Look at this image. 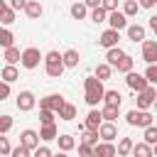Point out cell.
Listing matches in <instances>:
<instances>
[{
    "label": "cell",
    "mask_w": 157,
    "mask_h": 157,
    "mask_svg": "<svg viewBox=\"0 0 157 157\" xmlns=\"http://www.w3.org/2000/svg\"><path fill=\"white\" fill-rule=\"evenodd\" d=\"M83 91H86V103L88 105H98L101 101H103V81H98L96 76H88V78H83Z\"/></svg>",
    "instance_id": "obj_1"
},
{
    "label": "cell",
    "mask_w": 157,
    "mask_h": 157,
    "mask_svg": "<svg viewBox=\"0 0 157 157\" xmlns=\"http://www.w3.org/2000/svg\"><path fill=\"white\" fill-rule=\"evenodd\" d=\"M125 120H128V125H137V128H150V125H155V115L150 113V110H137V108H132V110H128V115H125Z\"/></svg>",
    "instance_id": "obj_2"
},
{
    "label": "cell",
    "mask_w": 157,
    "mask_h": 157,
    "mask_svg": "<svg viewBox=\"0 0 157 157\" xmlns=\"http://www.w3.org/2000/svg\"><path fill=\"white\" fill-rule=\"evenodd\" d=\"M44 71H47V76H52V78H59V76L64 74V64H61V54H59V52H49V54L44 56Z\"/></svg>",
    "instance_id": "obj_3"
},
{
    "label": "cell",
    "mask_w": 157,
    "mask_h": 157,
    "mask_svg": "<svg viewBox=\"0 0 157 157\" xmlns=\"http://www.w3.org/2000/svg\"><path fill=\"white\" fill-rule=\"evenodd\" d=\"M42 59H44V56H42V52H39L37 47H27V49L20 54V64H22L25 69H37Z\"/></svg>",
    "instance_id": "obj_4"
},
{
    "label": "cell",
    "mask_w": 157,
    "mask_h": 157,
    "mask_svg": "<svg viewBox=\"0 0 157 157\" xmlns=\"http://www.w3.org/2000/svg\"><path fill=\"white\" fill-rule=\"evenodd\" d=\"M155 101H157V88L155 86H147L145 91L137 93V110H147Z\"/></svg>",
    "instance_id": "obj_5"
},
{
    "label": "cell",
    "mask_w": 157,
    "mask_h": 157,
    "mask_svg": "<svg viewBox=\"0 0 157 157\" xmlns=\"http://www.w3.org/2000/svg\"><path fill=\"white\" fill-rule=\"evenodd\" d=\"M64 103H66V101H64V96H61V93H49V96H44V98L39 101V108L52 110V113H59V108H61Z\"/></svg>",
    "instance_id": "obj_6"
},
{
    "label": "cell",
    "mask_w": 157,
    "mask_h": 157,
    "mask_svg": "<svg viewBox=\"0 0 157 157\" xmlns=\"http://www.w3.org/2000/svg\"><path fill=\"white\" fill-rule=\"evenodd\" d=\"M125 83H128V88H132V91H145L150 83L145 81V76L142 74H137V71H130V74H125Z\"/></svg>",
    "instance_id": "obj_7"
},
{
    "label": "cell",
    "mask_w": 157,
    "mask_h": 157,
    "mask_svg": "<svg viewBox=\"0 0 157 157\" xmlns=\"http://www.w3.org/2000/svg\"><path fill=\"white\" fill-rule=\"evenodd\" d=\"M105 22L110 25L108 29H115V32H120V29H125V27H128V17H125L123 12H118V10H113V12H108V17H105Z\"/></svg>",
    "instance_id": "obj_8"
},
{
    "label": "cell",
    "mask_w": 157,
    "mask_h": 157,
    "mask_svg": "<svg viewBox=\"0 0 157 157\" xmlns=\"http://www.w3.org/2000/svg\"><path fill=\"white\" fill-rule=\"evenodd\" d=\"M20 145L27 147L29 152L37 150V147H39V135H37V130H22V132H20Z\"/></svg>",
    "instance_id": "obj_9"
},
{
    "label": "cell",
    "mask_w": 157,
    "mask_h": 157,
    "mask_svg": "<svg viewBox=\"0 0 157 157\" xmlns=\"http://www.w3.org/2000/svg\"><path fill=\"white\" fill-rule=\"evenodd\" d=\"M34 103H37V98H34L32 91H20V96H17V110L27 113V110L34 108Z\"/></svg>",
    "instance_id": "obj_10"
},
{
    "label": "cell",
    "mask_w": 157,
    "mask_h": 157,
    "mask_svg": "<svg viewBox=\"0 0 157 157\" xmlns=\"http://www.w3.org/2000/svg\"><path fill=\"white\" fill-rule=\"evenodd\" d=\"M91 157H115V145L113 142H96L91 147Z\"/></svg>",
    "instance_id": "obj_11"
},
{
    "label": "cell",
    "mask_w": 157,
    "mask_h": 157,
    "mask_svg": "<svg viewBox=\"0 0 157 157\" xmlns=\"http://www.w3.org/2000/svg\"><path fill=\"white\" fill-rule=\"evenodd\" d=\"M98 137H101L103 142H113V140L118 137L115 123H101V125H98Z\"/></svg>",
    "instance_id": "obj_12"
},
{
    "label": "cell",
    "mask_w": 157,
    "mask_h": 157,
    "mask_svg": "<svg viewBox=\"0 0 157 157\" xmlns=\"http://www.w3.org/2000/svg\"><path fill=\"white\" fill-rule=\"evenodd\" d=\"M118 39H120V32H115V29H105V32L98 37V44L105 47V49H113V47H118Z\"/></svg>",
    "instance_id": "obj_13"
},
{
    "label": "cell",
    "mask_w": 157,
    "mask_h": 157,
    "mask_svg": "<svg viewBox=\"0 0 157 157\" xmlns=\"http://www.w3.org/2000/svg\"><path fill=\"white\" fill-rule=\"evenodd\" d=\"M142 59L147 64H155L157 61V42L155 39H145L142 42Z\"/></svg>",
    "instance_id": "obj_14"
},
{
    "label": "cell",
    "mask_w": 157,
    "mask_h": 157,
    "mask_svg": "<svg viewBox=\"0 0 157 157\" xmlns=\"http://www.w3.org/2000/svg\"><path fill=\"white\" fill-rule=\"evenodd\" d=\"M130 155H132V157H155V150H152V145H145V142H132Z\"/></svg>",
    "instance_id": "obj_15"
},
{
    "label": "cell",
    "mask_w": 157,
    "mask_h": 157,
    "mask_svg": "<svg viewBox=\"0 0 157 157\" xmlns=\"http://www.w3.org/2000/svg\"><path fill=\"white\" fill-rule=\"evenodd\" d=\"M25 15H27L29 20H39V17H42V2H39V0H27Z\"/></svg>",
    "instance_id": "obj_16"
},
{
    "label": "cell",
    "mask_w": 157,
    "mask_h": 157,
    "mask_svg": "<svg viewBox=\"0 0 157 157\" xmlns=\"http://www.w3.org/2000/svg\"><path fill=\"white\" fill-rule=\"evenodd\" d=\"M125 29H128V39L130 42H145V34L147 32H145L142 25H128Z\"/></svg>",
    "instance_id": "obj_17"
},
{
    "label": "cell",
    "mask_w": 157,
    "mask_h": 157,
    "mask_svg": "<svg viewBox=\"0 0 157 157\" xmlns=\"http://www.w3.org/2000/svg\"><path fill=\"white\" fill-rule=\"evenodd\" d=\"M101 123H103V118H101V110H96V108H93V110L86 115V120H83V128H86V130H98V125H101Z\"/></svg>",
    "instance_id": "obj_18"
},
{
    "label": "cell",
    "mask_w": 157,
    "mask_h": 157,
    "mask_svg": "<svg viewBox=\"0 0 157 157\" xmlns=\"http://www.w3.org/2000/svg\"><path fill=\"white\" fill-rule=\"evenodd\" d=\"M123 56H125V52H123L120 47H113V49H108V52H105V64H108L110 69H115V64H118Z\"/></svg>",
    "instance_id": "obj_19"
},
{
    "label": "cell",
    "mask_w": 157,
    "mask_h": 157,
    "mask_svg": "<svg viewBox=\"0 0 157 157\" xmlns=\"http://www.w3.org/2000/svg\"><path fill=\"white\" fill-rule=\"evenodd\" d=\"M78 52L76 49H66L64 54H61V64H64V69L69 66V69H74V66H78Z\"/></svg>",
    "instance_id": "obj_20"
},
{
    "label": "cell",
    "mask_w": 157,
    "mask_h": 157,
    "mask_svg": "<svg viewBox=\"0 0 157 157\" xmlns=\"http://www.w3.org/2000/svg\"><path fill=\"white\" fill-rule=\"evenodd\" d=\"M118 115H120V108H118V105H103V108H101V118H103V123H115Z\"/></svg>",
    "instance_id": "obj_21"
},
{
    "label": "cell",
    "mask_w": 157,
    "mask_h": 157,
    "mask_svg": "<svg viewBox=\"0 0 157 157\" xmlns=\"http://www.w3.org/2000/svg\"><path fill=\"white\" fill-rule=\"evenodd\" d=\"M120 103H123V96H120L115 88L103 91V105H118V108H120Z\"/></svg>",
    "instance_id": "obj_22"
},
{
    "label": "cell",
    "mask_w": 157,
    "mask_h": 157,
    "mask_svg": "<svg viewBox=\"0 0 157 157\" xmlns=\"http://www.w3.org/2000/svg\"><path fill=\"white\" fill-rule=\"evenodd\" d=\"M130 150H132V140L130 137H120L118 147H115V157H130Z\"/></svg>",
    "instance_id": "obj_23"
},
{
    "label": "cell",
    "mask_w": 157,
    "mask_h": 157,
    "mask_svg": "<svg viewBox=\"0 0 157 157\" xmlns=\"http://www.w3.org/2000/svg\"><path fill=\"white\" fill-rule=\"evenodd\" d=\"M20 78V71H17V66H5L2 71H0V81H5V83H12V81H17Z\"/></svg>",
    "instance_id": "obj_24"
},
{
    "label": "cell",
    "mask_w": 157,
    "mask_h": 157,
    "mask_svg": "<svg viewBox=\"0 0 157 157\" xmlns=\"http://www.w3.org/2000/svg\"><path fill=\"white\" fill-rule=\"evenodd\" d=\"M56 115H59L61 120H74V118H76V105H74V103H64Z\"/></svg>",
    "instance_id": "obj_25"
},
{
    "label": "cell",
    "mask_w": 157,
    "mask_h": 157,
    "mask_svg": "<svg viewBox=\"0 0 157 157\" xmlns=\"http://www.w3.org/2000/svg\"><path fill=\"white\" fill-rule=\"evenodd\" d=\"M56 142H59V150H61V152H69V150L76 147V140H74L71 135H56Z\"/></svg>",
    "instance_id": "obj_26"
},
{
    "label": "cell",
    "mask_w": 157,
    "mask_h": 157,
    "mask_svg": "<svg viewBox=\"0 0 157 157\" xmlns=\"http://www.w3.org/2000/svg\"><path fill=\"white\" fill-rule=\"evenodd\" d=\"M0 47H2V49L15 47V34H12L7 27H0Z\"/></svg>",
    "instance_id": "obj_27"
},
{
    "label": "cell",
    "mask_w": 157,
    "mask_h": 157,
    "mask_svg": "<svg viewBox=\"0 0 157 157\" xmlns=\"http://www.w3.org/2000/svg\"><path fill=\"white\" fill-rule=\"evenodd\" d=\"M37 135H39V140H56L59 132H56V125L52 123V125H42V130Z\"/></svg>",
    "instance_id": "obj_28"
},
{
    "label": "cell",
    "mask_w": 157,
    "mask_h": 157,
    "mask_svg": "<svg viewBox=\"0 0 157 157\" xmlns=\"http://www.w3.org/2000/svg\"><path fill=\"white\" fill-rule=\"evenodd\" d=\"M110 74H113V69H110L108 64H98V66H96V71H93V76H96L98 81H108V78H110Z\"/></svg>",
    "instance_id": "obj_29"
},
{
    "label": "cell",
    "mask_w": 157,
    "mask_h": 157,
    "mask_svg": "<svg viewBox=\"0 0 157 157\" xmlns=\"http://www.w3.org/2000/svg\"><path fill=\"white\" fill-rule=\"evenodd\" d=\"M86 15H88V7H86L83 2H74V5H71V17H74V20H83Z\"/></svg>",
    "instance_id": "obj_30"
},
{
    "label": "cell",
    "mask_w": 157,
    "mask_h": 157,
    "mask_svg": "<svg viewBox=\"0 0 157 157\" xmlns=\"http://www.w3.org/2000/svg\"><path fill=\"white\" fill-rule=\"evenodd\" d=\"M20 54H22V52H20L17 47H7V49H5V61H7L10 66H15V64L20 61Z\"/></svg>",
    "instance_id": "obj_31"
},
{
    "label": "cell",
    "mask_w": 157,
    "mask_h": 157,
    "mask_svg": "<svg viewBox=\"0 0 157 157\" xmlns=\"http://www.w3.org/2000/svg\"><path fill=\"white\" fill-rule=\"evenodd\" d=\"M132 64H135V61H132V56H128V54H125V56L115 64V69H118L120 74H130V71H132Z\"/></svg>",
    "instance_id": "obj_32"
},
{
    "label": "cell",
    "mask_w": 157,
    "mask_h": 157,
    "mask_svg": "<svg viewBox=\"0 0 157 157\" xmlns=\"http://www.w3.org/2000/svg\"><path fill=\"white\" fill-rule=\"evenodd\" d=\"M96 142H98V130H83V135H81V145L93 147Z\"/></svg>",
    "instance_id": "obj_33"
},
{
    "label": "cell",
    "mask_w": 157,
    "mask_h": 157,
    "mask_svg": "<svg viewBox=\"0 0 157 157\" xmlns=\"http://www.w3.org/2000/svg\"><path fill=\"white\" fill-rule=\"evenodd\" d=\"M137 10H140L137 0H125V5H123V15H125V17H132V15H137Z\"/></svg>",
    "instance_id": "obj_34"
},
{
    "label": "cell",
    "mask_w": 157,
    "mask_h": 157,
    "mask_svg": "<svg viewBox=\"0 0 157 157\" xmlns=\"http://www.w3.org/2000/svg\"><path fill=\"white\" fill-rule=\"evenodd\" d=\"M142 76H145V81H147L150 86H155V83H157V66H155V64H147V71H145Z\"/></svg>",
    "instance_id": "obj_35"
},
{
    "label": "cell",
    "mask_w": 157,
    "mask_h": 157,
    "mask_svg": "<svg viewBox=\"0 0 157 157\" xmlns=\"http://www.w3.org/2000/svg\"><path fill=\"white\" fill-rule=\"evenodd\" d=\"M105 17H108V12H105L103 7H93V10H91V20H93L96 25H101V22H105Z\"/></svg>",
    "instance_id": "obj_36"
},
{
    "label": "cell",
    "mask_w": 157,
    "mask_h": 157,
    "mask_svg": "<svg viewBox=\"0 0 157 157\" xmlns=\"http://www.w3.org/2000/svg\"><path fill=\"white\" fill-rule=\"evenodd\" d=\"M155 142H157V128L150 125L145 128V145H155Z\"/></svg>",
    "instance_id": "obj_37"
},
{
    "label": "cell",
    "mask_w": 157,
    "mask_h": 157,
    "mask_svg": "<svg viewBox=\"0 0 157 157\" xmlns=\"http://www.w3.org/2000/svg\"><path fill=\"white\" fill-rule=\"evenodd\" d=\"M10 130H12V118L10 115H0V135H5Z\"/></svg>",
    "instance_id": "obj_38"
},
{
    "label": "cell",
    "mask_w": 157,
    "mask_h": 157,
    "mask_svg": "<svg viewBox=\"0 0 157 157\" xmlns=\"http://www.w3.org/2000/svg\"><path fill=\"white\" fill-rule=\"evenodd\" d=\"M39 120H42V125H52V123H54V113L39 108Z\"/></svg>",
    "instance_id": "obj_39"
},
{
    "label": "cell",
    "mask_w": 157,
    "mask_h": 157,
    "mask_svg": "<svg viewBox=\"0 0 157 157\" xmlns=\"http://www.w3.org/2000/svg\"><path fill=\"white\" fill-rule=\"evenodd\" d=\"M0 22H2V25H12V22H15V12H12L10 7H5V10L0 12Z\"/></svg>",
    "instance_id": "obj_40"
},
{
    "label": "cell",
    "mask_w": 157,
    "mask_h": 157,
    "mask_svg": "<svg viewBox=\"0 0 157 157\" xmlns=\"http://www.w3.org/2000/svg\"><path fill=\"white\" fill-rule=\"evenodd\" d=\"M10 142H7V137H2L0 135V157H10Z\"/></svg>",
    "instance_id": "obj_41"
},
{
    "label": "cell",
    "mask_w": 157,
    "mask_h": 157,
    "mask_svg": "<svg viewBox=\"0 0 157 157\" xmlns=\"http://www.w3.org/2000/svg\"><path fill=\"white\" fill-rule=\"evenodd\" d=\"M10 157H29V150H27V147H22V145H17V147H12V150H10Z\"/></svg>",
    "instance_id": "obj_42"
},
{
    "label": "cell",
    "mask_w": 157,
    "mask_h": 157,
    "mask_svg": "<svg viewBox=\"0 0 157 157\" xmlns=\"http://www.w3.org/2000/svg\"><path fill=\"white\" fill-rule=\"evenodd\" d=\"M101 7L105 12H113V10H118V0H101Z\"/></svg>",
    "instance_id": "obj_43"
},
{
    "label": "cell",
    "mask_w": 157,
    "mask_h": 157,
    "mask_svg": "<svg viewBox=\"0 0 157 157\" xmlns=\"http://www.w3.org/2000/svg\"><path fill=\"white\" fill-rule=\"evenodd\" d=\"M32 157H52V150L49 147H37V150H32Z\"/></svg>",
    "instance_id": "obj_44"
},
{
    "label": "cell",
    "mask_w": 157,
    "mask_h": 157,
    "mask_svg": "<svg viewBox=\"0 0 157 157\" xmlns=\"http://www.w3.org/2000/svg\"><path fill=\"white\" fill-rule=\"evenodd\" d=\"M25 5H27V0H10L7 7H10L12 12H17V10H25Z\"/></svg>",
    "instance_id": "obj_45"
},
{
    "label": "cell",
    "mask_w": 157,
    "mask_h": 157,
    "mask_svg": "<svg viewBox=\"0 0 157 157\" xmlns=\"http://www.w3.org/2000/svg\"><path fill=\"white\" fill-rule=\"evenodd\" d=\"M5 98H10V83L0 81V101H5Z\"/></svg>",
    "instance_id": "obj_46"
},
{
    "label": "cell",
    "mask_w": 157,
    "mask_h": 157,
    "mask_svg": "<svg viewBox=\"0 0 157 157\" xmlns=\"http://www.w3.org/2000/svg\"><path fill=\"white\" fill-rule=\"evenodd\" d=\"M78 157H91V147H88V145H81V142H78Z\"/></svg>",
    "instance_id": "obj_47"
},
{
    "label": "cell",
    "mask_w": 157,
    "mask_h": 157,
    "mask_svg": "<svg viewBox=\"0 0 157 157\" xmlns=\"http://www.w3.org/2000/svg\"><path fill=\"white\" fill-rule=\"evenodd\" d=\"M83 5L93 10V7H101V0H83Z\"/></svg>",
    "instance_id": "obj_48"
},
{
    "label": "cell",
    "mask_w": 157,
    "mask_h": 157,
    "mask_svg": "<svg viewBox=\"0 0 157 157\" xmlns=\"http://www.w3.org/2000/svg\"><path fill=\"white\" fill-rule=\"evenodd\" d=\"M155 2H157V0H140L137 5H140V7H147V10H150V7H155Z\"/></svg>",
    "instance_id": "obj_49"
},
{
    "label": "cell",
    "mask_w": 157,
    "mask_h": 157,
    "mask_svg": "<svg viewBox=\"0 0 157 157\" xmlns=\"http://www.w3.org/2000/svg\"><path fill=\"white\" fill-rule=\"evenodd\" d=\"M150 29H155V32H157V15H152V17H150Z\"/></svg>",
    "instance_id": "obj_50"
},
{
    "label": "cell",
    "mask_w": 157,
    "mask_h": 157,
    "mask_svg": "<svg viewBox=\"0 0 157 157\" xmlns=\"http://www.w3.org/2000/svg\"><path fill=\"white\" fill-rule=\"evenodd\" d=\"M5 7H7V2H5V0H0V12H2Z\"/></svg>",
    "instance_id": "obj_51"
},
{
    "label": "cell",
    "mask_w": 157,
    "mask_h": 157,
    "mask_svg": "<svg viewBox=\"0 0 157 157\" xmlns=\"http://www.w3.org/2000/svg\"><path fill=\"white\" fill-rule=\"evenodd\" d=\"M52 157H69L66 152H59V155H52Z\"/></svg>",
    "instance_id": "obj_52"
}]
</instances>
